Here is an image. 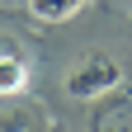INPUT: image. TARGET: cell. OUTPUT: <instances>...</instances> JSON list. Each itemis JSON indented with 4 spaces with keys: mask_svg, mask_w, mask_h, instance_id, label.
Here are the masks:
<instances>
[{
    "mask_svg": "<svg viewBox=\"0 0 132 132\" xmlns=\"http://www.w3.org/2000/svg\"><path fill=\"white\" fill-rule=\"evenodd\" d=\"M80 5L85 0H28V14L43 19V24H66V19L80 14Z\"/></svg>",
    "mask_w": 132,
    "mask_h": 132,
    "instance_id": "5b68a950",
    "label": "cell"
},
{
    "mask_svg": "<svg viewBox=\"0 0 132 132\" xmlns=\"http://www.w3.org/2000/svg\"><path fill=\"white\" fill-rule=\"evenodd\" d=\"M52 132H66V127H57V123H52Z\"/></svg>",
    "mask_w": 132,
    "mask_h": 132,
    "instance_id": "52a82bcc",
    "label": "cell"
},
{
    "mask_svg": "<svg viewBox=\"0 0 132 132\" xmlns=\"http://www.w3.org/2000/svg\"><path fill=\"white\" fill-rule=\"evenodd\" d=\"M90 132H132V90L127 94H109L104 104H94Z\"/></svg>",
    "mask_w": 132,
    "mask_h": 132,
    "instance_id": "7a4b0ae2",
    "label": "cell"
},
{
    "mask_svg": "<svg viewBox=\"0 0 132 132\" xmlns=\"http://www.w3.org/2000/svg\"><path fill=\"white\" fill-rule=\"evenodd\" d=\"M28 90V61L19 52H5L0 57V94H24Z\"/></svg>",
    "mask_w": 132,
    "mask_h": 132,
    "instance_id": "277c9868",
    "label": "cell"
},
{
    "mask_svg": "<svg viewBox=\"0 0 132 132\" xmlns=\"http://www.w3.org/2000/svg\"><path fill=\"white\" fill-rule=\"evenodd\" d=\"M118 85H123V66L109 52H90L71 76H66V94L71 99H94V94H109Z\"/></svg>",
    "mask_w": 132,
    "mask_h": 132,
    "instance_id": "6da1fadb",
    "label": "cell"
},
{
    "mask_svg": "<svg viewBox=\"0 0 132 132\" xmlns=\"http://www.w3.org/2000/svg\"><path fill=\"white\" fill-rule=\"evenodd\" d=\"M0 132H52V118L38 104H14L0 113Z\"/></svg>",
    "mask_w": 132,
    "mask_h": 132,
    "instance_id": "3957f363",
    "label": "cell"
},
{
    "mask_svg": "<svg viewBox=\"0 0 132 132\" xmlns=\"http://www.w3.org/2000/svg\"><path fill=\"white\" fill-rule=\"evenodd\" d=\"M5 52H19V43H14V38H0V57H5Z\"/></svg>",
    "mask_w": 132,
    "mask_h": 132,
    "instance_id": "8992f818",
    "label": "cell"
}]
</instances>
